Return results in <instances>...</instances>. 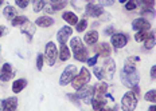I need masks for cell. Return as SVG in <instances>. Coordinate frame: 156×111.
I'll list each match as a JSON object with an SVG mask.
<instances>
[{
	"label": "cell",
	"instance_id": "obj_35",
	"mask_svg": "<svg viewBox=\"0 0 156 111\" xmlns=\"http://www.w3.org/2000/svg\"><path fill=\"white\" fill-rule=\"evenodd\" d=\"M137 5H139L137 0H128V2L125 3V9H128V11H133V9H136Z\"/></svg>",
	"mask_w": 156,
	"mask_h": 111
},
{
	"label": "cell",
	"instance_id": "obj_6",
	"mask_svg": "<svg viewBox=\"0 0 156 111\" xmlns=\"http://www.w3.org/2000/svg\"><path fill=\"white\" fill-rule=\"evenodd\" d=\"M57 56H58V50L57 45L53 42H48L44 47V60L48 66H54L55 62H57Z\"/></svg>",
	"mask_w": 156,
	"mask_h": 111
},
{
	"label": "cell",
	"instance_id": "obj_43",
	"mask_svg": "<svg viewBox=\"0 0 156 111\" xmlns=\"http://www.w3.org/2000/svg\"><path fill=\"white\" fill-rule=\"evenodd\" d=\"M7 28H5V27H3V25H0V36H4V35L5 34H7Z\"/></svg>",
	"mask_w": 156,
	"mask_h": 111
},
{
	"label": "cell",
	"instance_id": "obj_15",
	"mask_svg": "<svg viewBox=\"0 0 156 111\" xmlns=\"http://www.w3.org/2000/svg\"><path fill=\"white\" fill-rule=\"evenodd\" d=\"M83 40H85V43L89 44V45L96 44L97 42H98V32H97L96 30H92V31L86 32L85 36H83Z\"/></svg>",
	"mask_w": 156,
	"mask_h": 111
},
{
	"label": "cell",
	"instance_id": "obj_24",
	"mask_svg": "<svg viewBox=\"0 0 156 111\" xmlns=\"http://www.w3.org/2000/svg\"><path fill=\"white\" fill-rule=\"evenodd\" d=\"M155 45H156V31L149 32L148 38L144 40V47L147 48V50H151V48H154Z\"/></svg>",
	"mask_w": 156,
	"mask_h": 111
},
{
	"label": "cell",
	"instance_id": "obj_42",
	"mask_svg": "<svg viewBox=\"0 0 156 111\" xmlns=\"http://www.w3.org/2000/svg\"><path fill=\"white\" fill-rule=\"evenodd\" d=\"M115 34V28L113 27H108V28H105V35H108V36H110V35H113Z\"/></svg>",
	"mask_w": 156,
	"mask_h": 111
},
{
	"label": "cell",
	"instance_id": "obj_28",
	"mask_svg": "<svg viewBox=\"0 0 156 111\" xmlns=\"http://www.w3.org/2000/svg\"><path fill=\"white\" fill-rule=\"evenodd\" d=\"M144 99L147 102H151V103H156V90H149L144 94Z\"/></svg>",
	"mask_w": 156,
	"mask_h": 111
},
{
	"label": "cell",
	"instance_id": "obj_34",
	"mask_svg": "<svg viewBox=\"0 0 156 111\" xmlns=\"http://www.w3.org/2000/svg\"><path fill=\"white\" fill-rule=\"evenodd\" d=\"M94 75H96V78L98 80H102L105 79V72H104V68L101 67H94Z\"/></svg>",
	"mask_w": 156,
	"mask_h": 111
},
{
	"label": "cell",
	"instance_id": "obj_48",
	"mask_svg": "<svg viewBox=\"0 0 156 111\" xmlns=\"http://www.w3.org/2000/svg\"><path fill=\"white\" fill-rule=\"evenodd\" d=\"M50 2H57V0H50Z\"/></svg>",
	"mask_w": 156,
	"mask_h": 111
},
{
	"label": "cell",
	"instance_id": "obj_9",
	"mask_svg": "<svg viewBox=\"0 0 156 111\" xmlns=\"http://www.w3.org/2000/svg\"><path fill=\"white\" fill-rule=\"evenodd\" d=\"M85 12H86V16H90V18H100V16L105 14L101 5L93 4V3H87L85 7Z\"/></svg>",
	"mask_w": 156,
	"mask_h": 111
},
{
	"label": "cell",
	"instance_id": "obj_44",
	"mask_svg": "<svg viewBox=\"0 0 156 111\" xmlns=\"http://www.w3.org/2000/svg\"><path fill=\"white\" fill-rule=\"evenodd\" d=\"M3 110H4V100L0 99V111H3Z\"/></svg>",
	"mask_w": 156,
	"mask_h": 111
},
{
	"label": "cell",
	"instance_id": "obj_1",
	"mask_svg": "<svg viewBox=\"0 0 156 111\" xmlns=\"http://www.w3.org/2000/svg\"><path fill=\"white\" fill-rule=\"evenodd\" d=\"M70 48L74 52V59L78 62H86L89 59V52H87V48L83 45L82 40H81L78 36L73 38L70 40Z\"/></svg>",
	"mask_w": 156,
	"mask_h": 111
},
{
	"label": "cell",
	"instance_id": "obj_40",
	"mask_svg": "<svg viewBox=\"0 0 156 111\" xmlns=\"http://www.w3.org/2000/svg\"><path fill=\"white\" fill-rule=\"evenodd\" d=\"M97 59H98V55H96V56H92L90 59H87V64H89L90 67H93V66H96V63H97Z\"/></svg>",
	"mask_w": 156,
	"mask_h": 111
},
{
	"label": "cell",
	"instance_id": "obj_22",
	"mask_svg": "<svg viewBox=\"0 0 156 111\" xmlns=\"http://www.w3.org/2000/svg\"><path fill=\"white\" fill-rule=\"evenodd\" d=\"M16 109H18V98L12 96V98H8V99L4 100V110L14 111Z\"/></svg>",
	"mask_w": 156,
	"mask_h": 111
},
{
	"label": "cell",
	"instance_id": "obj_8",
	"mask_svg": "<svg viewBox=\"0 0 156 111\" xmlns=\"http://www.w3.org/2000/svg\"><path fill=\"white\" fill-rule=\"evenodd\" d=\"M15 76V70L9 63H4L0 67V80L2 82H8Z\"/></svg>",
	"mask_w": 156,
	"mask_h": 111
},
{
	"label": "cell",
	"instance_id": "obj_39",
	"mask_svg": "<svg viewBox=\"0 0 156 111\" xmlns=\"http://www.w3.org/2000/svg\"><path fill=\"white\" fill-rule=\"evenodd\" d=\"M98 3L101 7H109V5L115 4V0H98Z\"/></svg>",
	"mask_w": 156,
	"mask_h": 111
},
{
	"label": "cell",
	"instance_id": "obj_37",
	"mask_svg": "<svg viewBox=\"0 0 156 111\" xmlns=\"http://www.w3.org/2000/svg\"><path fill=\"white\" fill-rule=\"evenodd\" d=\"M67 98H69V99H70L74 104H76V106L80 107V96H78L77 94H67Z\"/></svg>",
	"mask_w": 156,
	"mask_h": 111
},
{
	"label": "cell",
	"instance_id": "obj_31",
	"mask_svg": "<svg viewBox=\"0 0 156 111\" xmlns=\"http://www.w3.org/2000/svg\"><path fill=\"white\" fill-rule=\"evenodd\" d=\"M86 27H87V22L85 20V19H82V20H80L76 24V30L77 32H83L86 30Z\"/></svg>",
	"mask_w": 156,
	"mask_h": 111
},
{
	"label": "cell",
	"instance_id": "obj_2",
	"mask_svg": "<svg viewBox=\"0 0 156 111\" xmlns=\"http://www.w3.org/2000/svg\"><path fill=\"white\" fill-rule=\"evenodd\" d=\"M120 79H121V83L126 86L128 89H133L139 84V80H140V75H139L137 70L136 71H124L122 70L120 72Z\"/></svg>",
	"mask_w": 156,
	"mask_h": 111
},
{
	"label": "cell",
	"instance_id": "obj_45",
	"mask_svg": "<svg viewBox=\"0 0 156 111\" xmlns=\"http://www.w3.org/2000/svg\"><path fill=\"white\" fill-rule=\"evenodd\" d=\"M149 111H156V106H155V104H154V106L149 107Z\"/></svg>",
	"mask_w": 156,
	"mask_h": 111
},
{
	"label": "cell",
	"instance_id": "obj_20",
	"mask_svg": "<svg viewBox=\"0 0 156 111\" xmlns=\"http://www.w3.org/2000/svg\"><path fill=\"white\" fill-rule=\"evenodd\" d=\"M27 86V80L26 79H16L14 80V83H12V91H14L15 94H19V92H22V91L24 90V87Z\"/></svg>",
	"mask_w": 156,
	"mask_h": 111
},
{
	"label": "cell",
	"instance_id": "obj_4",
	"mask_svg": "<svg viewBox=\"0 0 156 111\" xmlns=\"http://www.w3.org/2000/svg\"><path fill=\"white\" fill-rule=\"evenodd\" d=\"M137 106V94L135 91H126L121 98V107L125 111H132Z\"/></svg>",
	"mask_w": 156,
	"mask_h": 111
},
{
	"label": "cell",
	"instance_id": "obj_47",
	"mask_svg": "<svg viewBox=\"0 0 156 111\" xmlns=\"http://www.w3.org/2000/svg\"><path fill=\"white\" fill-rule=\"evenodd\" d=\"M3 3H4V0H0V5H2V4H3Z\"/></svg>",
	"mask_w": 156,
	"mask_h": 111
},
{
	"label": "cell",
	"instance_id": "obj_10",
	"mask_svg": "<svg viewBox=\"0 0 156 111\" xmlns=\"http://www.w3.org/2000/svg\"><path fill=\"white\" fill-rule=\"evenodd\" d=\"M71 35H73V28H71L70 25H65V27H62L59 31H58L57 40L61 44H66Z\"/></svg>",
	"mask_w": 156,
	"mask_h": 111
},
{
	"label": "cell",
	"instance_id": "obj_19",
	"mask_svg": "<svg viewBox=\"0 0 156 111\" xmlns=\"http://www.w3.org/2000/svg\"><path fill=\"white\" fill-rule=\"evenodd\" d=\"M106 92H108V84L105 82H98L94 86V95L96 96H105Z\"/></svg>",
	"mask_w": 156,
	"mask_h": 111
},
{
	"label": "cell",
	"instance_id": "obj_23",
	"mask_svg": "<svg viewBox=\"0 0 156 111\" xmlns=\"http://www.w3.org/2000/svg\"><path fill=\"white\" fill-rule=\"evenodd\" d=\"M3 15H4V18L7 19V20H12L14 18L18 16V11H16V8H14L12 5H7V7L3 9Z\"/></svg>",
	"mask_w": 156,
	"mask_h": 111
},
{
	"label": "cell",
	"instance_id": "obj_36",
	"mask_svg": "<svg viewBox=\"0 0 156 111\" xmlns=\"http://www.w3.org/2000/svg\"><path fill=\"white\" fill-rule=\"evenodd\" d=\"M43 63H44V55L38 54V56H37V68L39 71H42V68H43Z\"/></svg>",
	"mask_w": 156,
	"mask_h": 111
},
{
	"label": "cell",
	"instance_id": "obj_12",
	"mask_svg": "<svg viewBox=\"0 0 156 111\" xmlns=\"http://www.w3.org/2000/svg\"><path fill=\"white\" fill-rule=\"evenodd\" d=\"M151 28V24L145 18H137L132 22V30L135 31H147Z\"/></svg>",
	"mask_w": 156,
	"mask_h": 111
},
{
	"label": "cell",
	"instance_id": "obj_14",
	"mask_svg": "<svg viewBox=\"0 0 156 111\" xmlns=\"http://www.w3.org/2000/svg\"><path fill=\"white\" fill-rule=\"evenodd\" d=\"M20 31H22V34H24L26 36H27L28 40H31L32 35L35 34V24H32V23H30V22L24 23V24L20 27Z\"/></svg>",
	"mask_w": 156,
	"mask_h": 111
},
{
	"label": "cell",
	"instance_id": "obj_7",
	"mask_svg": "<svg viewBox=\"0 0 156 111\" xmlns=\"http://www.w3.org/2000/svg\"><path fill=\"white\" fill-rule=\"evenodd\" d=\"M77 95L80 96L81 100H83V103L86 104L92 103V99L94 96V87H90V86L81 87L80 90H77Z\"/></svg>",
	"mask_w": 156,
	"mask_h": 111
},
{
	"label": "cell",
	"instance_id": "obj_5",
	"mask_svg": "<svg viewBox=\"0 0 156 111\" xmlns=\"http://www.w3.org/2000/svg\"><path fill=\"white\" fill-rule=\"evenodd\" d=\"M77 72H78V68L74 66V64H69V66L63 70V72L61 74L59 84L61 86H67V84L71 83V80L76 78Z\"/></svg>",
	"mask_w": 156,
	"mask_h": 111
},
{
	"label": "cell",
	"instance_id": "obj_38",
	"mask_svg": "<svg viewBox=\"0 0 156 111\" xmlns=\"http://www.w3.org/2000/svg\"><path fill=\"white\" fill-rule=\"evenodd\" d=\"M15 3L18 4V7H20V8H26L28 4H30V0H15Z\"/></svg>",
	"mask_w": 156,
	"mask_h": 111
},
{
	"label": "cell",
	"instance_id": "obj_13",
	"mask_svg": "<svg viewBox=\"0 0 156 111\" xmlns=\"http://www.w3.org/2000/svg\"><path fill=\"white\" fill-rule=\"evenodd\" d=\"M110 42H112V45L115 48H122L128 43V38L125 34H113Z\"/></svg>",
	"mask_w": 156,
	"mask_h": 111
},
{
	"label": "cell",
	"instance_id": "obj_29",
	"mask_svg": "<svg viewBox=\"0 0 156 111\" xmlns=\"http://www.w3.org/2000/svg\"><path fill=\"white\" fill-rule=\"evenodd\" d=\"M148 35H149L148 30L147 31H137L136 32V35H135V40L139 42V43H141V42H144L145 39L148 38Z\"/></svg>",
	"mask_w": 156,
	"mask_h": 111
},
{
	"label": "cell",
	"instance_id": "obj_21",
	"mask_svg": "<svg viewBox=\"0 0 156 111\" xmlns=\"http://www.w3.org/2000/svg\"><path fill=\"white\" fill-rule=\"evenodd\" d=\"M62 19H63L65 22H67V24H70V25H76L77 23H78V18H77V15L74 14V12H71V11H66V12H63Z\"/></svg>",
	"mask_w": 156,
	"mask_h": 111
},
{
	"label": "cell",
	"instance_id": "obj_27",
	"mask_svg": "<svg viewBox=\"0 0 156 111\" xmlns=\"http://www.w3.org/2000/svg\"><path fill=\"white\" fill-rule=\"evenodd\" d=\"M44 5H46V0H34L32 2V8H34L35 12L42 11L44 8Z\"/></svg>",
	"mask_w": 156,
	"mask_h": 111
},
{
	"label": "cell",
	"instance_id": "obj_16",
	"mask_svg": "<svg viewBox=\"0 0 156 111\" xmlns=\"http://www.w3.org/2000/svg\"><path fill=\"white\" fill-rule=\"evenodd\" d=\"M96 52H97V55H100V56L108 58L110 55V52H112V50H110V45L108 43H100L96 47Z\"/></svg>",
	"mask_w": 156,
	"mask_h": 111
},
{
	"label": "cell",
	"instance_id": "obj_26",
	"mask_svg": "<svg viewBox=\"0 0 156 111\" xmlns=\"http://www.w3.org/2000/svg\"><path fill=\"white\" fill-rule=\"evenodd\" d=\"M27 22H28V19L26 18V16H19V15L11 20V23H12V25H14V27H22V25H23L24 23H27Z\"/></svg>",
	"mask_w": 156,
	"mask_h": 111
},
{
	"label": "cell",
	"instance_id": "obj_17",
	"mask_svg": "<svg viewBox=\"0 0 156 111\" xmlns=\"http://www.w3.org/2000/svg\"><path fill=\"white\" fill-rule=\"evenodd\" d=\"M35 24L38 25V27H51V25L54 24V19L50 18V16H41V18H38L37 20H35Z\"/></svg>",
	"mask_w": 156,
	"mask_h": 111
},
{
	"label": "cell",
	"instance_id": "obj_25",
	"mask_svg": "<svg viewBox=\"0 0 156 111\" xmlns=\"http://www.w3.org/2000/svg\"><path fill=\"white\" fill-rule=\"evenodd\" d=\"M58 55H59V59L62 62H66L70 59V48L67 47L66 44H61V48H59V52H58Z\"/></svg>",
	"mask_w": 156,
	"mask_h": 111
},
{
	"label": "cell",
	"instance_id": "obj_3",
	"mask_svg": "<svg viewBox=\"0 0 156 111\" xmlns=\"http://www.w3.org/2000/svg\"><path fill=\"white\" fill-rule=\"evenodd\" d=\"M90 78H92V74L89 72V70H87L86 67H82L80 70V72L76 75V78L71 80V86H73L74 90H80L81 87L86 86V84L89 83Z\"/></svg>",
	"mask_w": 156,
	"mask_h": 111
},
{
	"label": "cell",
	"instance_id": "obj_18",
	"mask_svg": "<svg viewBox=\"0 0 156 111\" xmlns=\"http://www.w3.org/2000/svg\"><path fill=\"white\" fill-rule=\"evenodd\" d=\"M105 104H106V100H105V98H104V96H96V95L93 96L92 106H93V109L96 111L104 110V109H105Z\"/></svg>",
	"mask_w": 156,
	"mask_h": 111
},
{
	"label": "cell",
	"instance_id": "obj_33",
	"mask_svg": "<svg viewBox=\"0 0 156 111\" xmlns=\"http://www.w3.org/2000/svg\"><path fill=\"white\" fill-rule=\"evenodd\" d=\"M139 4L143 5V8H154L155 0H137Z\"/></svg>",
	"mask_w": 156,
	"mask_h": 111
},
{
	"label": "cell",
	"instance_id": "obj_30",
	"mask_svg": "<svg viewBox=\"0 0 156 111\" xmlns=\"http://www.w3.org/2000/svg\"><path fill=\"white\" fill-rule=\"evenodd\" d=\"M66 4H67L66 0H57V2H53V3H51V5H53L54 11H58V9L65 8V7H66Z\"/></svg>",
	"mask_w": 156,
	"mask_h": 111
},
{
	"label": "cell",
	"instance_id": "obj_46",
	"mask_svg": "<svg viewBox=\"0 0 156 111\" xmlns=\"http://www.w3.org/2000/svg\"><path fill=\"white\" fill-rule=\"evenodd\" d=\"M128 0H120V3H126Z\"/></svg>",
	"mask_w": 156,
	"mask_h": 111
},
{
	"label": "cell",
	"instance_id": "obj_41",
	"mask_svg": "<svg viewBox=\"0 0 156 111\" xmlns=\"http://www.w3.org/2000/svg\"><path fill=\"white\" fill-rule=\"evenodd\" d=\"M149 75H151L152 79H156V64L151 67V71H149Z\"/></svg>",
	"mask_w": 156,
	"mask_h": 111
},
{
	"label": "cell",
	"instance_id": "obj_32",
	"mask_svg": "<svg viewBox=\"0 0 156 111\" xmlns=\"http://www.w3.org/2000/svg\"><path fill=\"white\" fill-rule=\"evenodd\" d=\"M141 15H143V18H155V9L154 8H143L141 9Z\"/></svg>",
	"mask_w": 156,
	"mask_h": 111
},
{
	"label": "cell",
	"instance_id": "obj_11",
	"mask_svg": "<svg viewBox=\"0 0 156 111\" xmlns=\"http://www.w3.org/2000/svg\"><path fill=\"white\" fill-rule=\"evenodd\" d=\"M104 72H105V79H112L113 75L116 72V63L112 58H108L105 62H104Z\"/></svg>",
	"mask_w": 156,
	"mask_h": 111
}]
</instances>
